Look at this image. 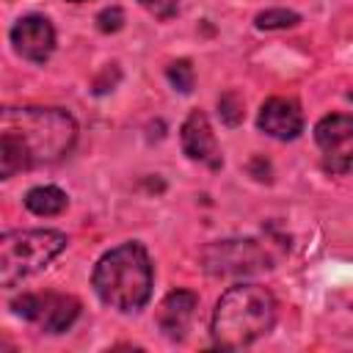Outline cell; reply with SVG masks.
Returning <instances> with one entry per match:
<instances>
[{"mask_svg":"<svg viewBox=\"0 0 353 353\" xmlns=\"http://www.w3.org/2000/svg\"><path fill=\"white\" fill-rule=\"evenodd\" d=\"M74 138L77 124L61 108H6L0 116V176L58 163Z\"/></svg>","mask_w":353,"mask_h":353,"instance_id":"obj_1","label":"cell"},{"mask_svg":"<svg viewBox=\"0 0 353 353\" xmlns=\"http://www.w3.org/2000/svg\"><path fill=\"white\" fill-rule=\"evenodd\" d=\"M276 323V298L259 284L229 287L212 314V336L221 347H245Z\"/></svg>","mask_w":353,"mask_h":353,"instance_id":"obj_2","label":"cell"},{"mask_svg":"<svg viewBox=\"0 0 353 353\" xmlns=\"http://www.w3.org/2000/svg\"><path fill=\"white\" fill-rule=\"evenodd\" d=\"M97 295L119 309L135 312L152 295V262L141 243H124L110 248L94 268Z\"/></svg>","mask_w":353,"mask_h":353,"instance_id":"obj_3","label":"cell"},{"mask_svg":"<svg viewBox=\"0 0 353 353\" xmlns=\"http://www.w3.org/2000/svg\"><path fill=\"white\" fill-rule=\"evenodd\" d=\"M66 248V234L52 229H19L0 237V284L14 287L17 281L47 268Z\"/></svg>","mask_w":353,"mask_h":353,"instance_id":"obj_4","label":"cell"},{"mask_svg":"<svg viewBox=\"0 0 353 353\" xmlns=\"http://www.w3.org/2000/svg\"><path fill=\"white\" fill-rule=\"evenodd\" d=\"M11 309L19 317L36 323L41 331L61 334V331H66L77 320L80 301L74 295H66V292H30V295L14 298Z\"/></svg>","mask_w":353,"mask_h":353,"instance_id":"obj_5","label":"cell"},{"mask_svg":"<svg viewBox=\"0 0 353 353\" xmlns=\"http://www.w3.org/2000/svg\"><path fill=\"white\" fill-rule=\"evenodd\" d=\"M204 270L212 276H243L262 268H270L268 251L256 240H223L212 243L201 254Z\"/></svg>","mask_w":353,"mask_h":353,"instance_id":"obj_6","label":"cell"},{"mask_svg":"<svg viewBox=\"0 0 353 353\" xmlns=\"http://www.w3.org/2000/svg\"><path fill=\"white\" fill-rule=\"evenodd\" d=\"M11 44L22 58H28L33 63H44L55 50V30H52L50 19L30 14L11 28Z\"/></svg>","mask_w":353,"mask_h":353,"instance_id":"obj_7","label":"cell"},{"mask_svg":"<svg viewBox=\"0 0 353 353\" xmlns=\"http://www.w3.org/2000/svg\"><path fill=\"white\" fill-rule=\"evenodd\" d=\"M256 124H259L262 132H268V135H273L279 141H292L303 130V113H301V105L295 99L270 97L262 105Z\"/></svg>","mask_w":353,"mask_h":353,"instance_id":"obj_8","label":"cell"},{"mask_svg":"<svg viewBox=\"0 0 353 353\" xmlns=\"http://www.w3.org/2000/svg\"><path fill=\"white\" fill-rule=\"evenodd\" d=\"M182 149H185V154L190 160L207 163L210 168L221 165V152H218L212 127H210V121H207V116L201 110H193L185 119V124H182Z\"/></svg>","mask_w":353,"mask_h":353,"instance_id":"obj_9","label":"cell"},{"mask_svg":"<svg viewBox=\"0 0 353 353\" xmlns=\"http://www.w3.org/2000/svg\"><path fill=\"white\" fill-rule=\"evenodd\" d=\"M196 303H199V298L190 290H176V292L165 295V301L157 309V323H160V328L168 339H182L185 336V331L193 320Z\"/></svg>","mask_w":353,"mask_h":353,"instance_id":"obj_10","label":"cell"},{"mask_svg":"<svg viewBox=\"0 0 353 353\" xmlns=\"http://www.w3.org/2000/svg\"><path fill=\"white\" fill-rule=\"evenodd\" d=\"M314 141L325 152H336V149L353 146V116H345V113L325 116L314 127Z\"/></svg>","mask_w":353,"mask_h":353,"instance_id":"obj_11","label":"cell"},{"mask_svg":"<svg viewBox=\"0 0 353 353\" xmlns=\"http://www.w3.org/2000/svg\"><path fill=\"white\" fill-rule=\"evenodd\" d=\"M25 207L36 215H58L66 207V193L61 188H52V185L33 188L25 196Z\"/></svg>","mask_w":353,"mask_h":353,"instance_id":"obj_12","label":"cell"},{"mask_svg":"<svg viewBox=\"0 0 353 353\" xmlns=\"http://www.w3.org/2000/svg\"><path fill=\"white\" fill-rule=\"evenodd\" d=\"M301 17L295 11H287V8H268L262 14H256V28L262 30H279V28H292L298 25Z\"/></svg>","mask_w":353,"mask_h":353,"instance_id":"obj_13","label":"cell"},{"mask_svg":"<svg viewBox=\"0 0 353 353\" xmlns=\"http://www.w3.org/2000/svg\"><path fill=\"white\" fill-rule=\"evenodd\" d=\"M168 80H171L182 94H188V91L193 88V66H190V61H174V63L168 66Z\"/></svg>","mask_w":353,"mask_h":353,"instance_id":"obj_14","label":"cell"},{"mask_svg":"<svg viewBox=\"0 0 353 353\" xmlns=\"http://www.w3.org/2000/svg\"><path fill=\"white\" fill-rule=\"evenodd\" d=\"M218 110H221V119L226 124H237L243 119V99L234 91H229V94H223L218 99Z\"/></svg>","mask_w":353,"mask_h":353,"instance_id":"obj_15","label":"cell"},{"mask_svg":"<svg viewBox=\"0 0 353 353\" xmlns=\"http://www.w3.org/2000/svg\"><path fill=\"white\" fill-rule=\"evenodd\" d=\"M325 168L334 171V174H347V171H353V152H350V149L328 152V157H325Z\"/></svg>","mask_w":353,"mask_h":353,"instance_id":"obj_16","label":"cell"},{"mask_svg":"<svg viewBox=\"0 0 353 353\" xmlns=\"http://www.w3.org/2000/svg\"><path fill=\"white\" fill-rule=\"evenodd\" d=\"M149 14H154L157 19H168L176 14V3L179 0H138Z\"/></svg>","mask_w":353,"mask_h":353,"instance_id":"obj_17","label":"cell"},{"mask_svg":"<svg viewBox=\"0 0 353 353\" xmlns=\"http://www.w3.org/2000/svg\"><path fill=\"white\" fill-rule=\"evenodd\" d=\"M97 22H99V30L110 33V30H119V28H121L124 14H121V8H108V11H102V14L97 17Z\"/></svg>","mask_w":353,"mask_h":353,"instance_id":"obj_18","label":"cell"},{"mask_svg":"<svg viewBox=\"0 0 353 353\" xmlns=\"http://www.w3.org/2000/svg\"><path fill=\"white\" fill-rule=\"evenodd\" d=\"M72 3H83V0H72Z\"/></svg>","mask_w":353,"mask_h":353,"instance_id":"obj_19","label":"cell"},{"mask_svg":"<svg viewBox=\"0 0 353 353\" xmlns=\"http://www.w3.org/2000/svg\"><path fill=\"white\" fill-rule=\"evenodd\" d=\"M350 97H353V94H350Z\"/></svg>","mask_w":353,"mask_h":353,"instance_id":"obj_20","label":"cell"}]
</instances>
